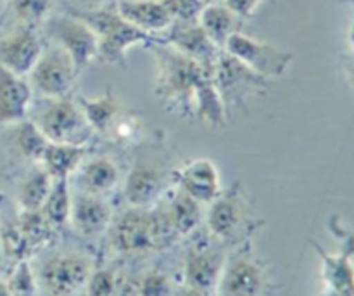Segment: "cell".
<instances>
[{
  "label": "cell",
  "mask_w": 354,
  "mask_h": 296,
  "mask_svg": "<svg viewBox=\"0 0 354 296\" xmlns=\"http://www.w3.org/2000/svg\"><path fill=\"white\" fill-rule=\"evenodd\" d=\"M165 37L158 40L171 45L187 58L194 59L207 69L216 68L221 49L207 37L199 21H173L171 26L165 31Z\"/></svg>",
  "instance_id": "8fae6325"
},
{
  "label": "cell",
  "mask_w": 354,
  "mask_h": 296,
  "mask_svg": "<svg viewBox=\"0 0 354 296\" xmlns=\"http://www.w3.org/2000/svg\"><path fill=\"white\" fill-rule=\"evenodd\" d=\"M245 200L239 187L220 193L209 203V210L206 214V224L211 234L220 239H230L239 232L245 222Z\"/></svg>",
  "instance_id": "5bb4252c"
},
{
  "label": "cell",
  "mask_w": 354,
  "mask_h": 296,
  "mask_svg": "<svg viewBox=\"0 0 354 296\" xmlns=\"http://www.w3.org/2000/svg\"><path fill=\"white\" fill-rule=\"evenodd\" d=\"M245 19L239 16L232 7L225 2L207 3L204 6L203 12L199 16V24L206 31L207 37L223 51L228 38L235 33H241Z\"/></svg>",
  "instance_id": "7402d4cb"
},
{
  "label": "cell",
  "mask_w": 354,
  "mask_h": 296,
  "mask_svg": "<svg viewBox=\"0 0 354 296\" xmlns=\"http://www.w3.org/2000/svg\"><path fill=\"white\" fill-rule=\"evenodd\" d=\"M223 51L268 80L282 76L294 61L292 52L268 42L256 40L242 31L228 38Z\"/></svg>",
  "instance_id": "52a82bcc"
},
{
  "label": "cell",
  "mask_w": 354,
  "mask_h": 296,
  "mask_svg": "<svg viewBox=\"0 0 354 296\" xmlns=\"http://www.w3.org/2000/svg\"><path fill=\"white\" fill-rule=\"evenodd\" d=\"M9 141L14 155L19 156L24 162L37 163V165L40 163L41 155L48 144L47 137L41 134L40 128L30 118H24L16 125H10Z\"/></svg>",
  "instance_id": "d4e9b609"
},
{
  "label": "cell",
  "mask_w": 354,
  "mask_h": 296,
  "mask_svg": "<svg viewBox=\"0 0 354 296\" xmlns=\"http://www.w3.org/2000/svg\"><path fill=\"white\" fill-rule=\"evenodd\" d=\"M118 277L113 269L93 270L86 283L85 296H113L118 286Z\"/></svg>",
  "instance_id": "836d02e7"
},
{
  "label": "cell",
  "mask_w": 354,
  "mask_h": 296,
  "mask_svg": "<svg viewBox=\"0 0 354 296\" xmlns=\"http://www.w3.org/2000/svg\"><path fill=\"white\" fill-rule=\"evenodd\" d=\"M54 179L41 168L40 165L35 166L30 173L23 179L19 189H17V203L24 211L41 210L48 193L52 189Z\"/></svg>",
  "instance_id": "83f0119b"
},
{
  "label": "cell",
  "mask_w": 354,
  "mask_h": 296,
  "mask_svg": "<svg viewBox=\"0 0 354 296\" xmlns=\"http://www.w3.org/2000/svg\"><path fill=\"white\" fill-rule=\"evenodd\" d=\"M78 76L71 58L59 45H44L37 62L28 73L31 90L40 97H66Z\"/></svg>",
  "instance_id": "8992f818"
},
{
  "label": "cell",
  "mask_w": 354,
  "mask_h": 296,
  "mask_svg": "<svg viewBox=\"0 0 354 296\" xmlns=\"http://www.w3.org/2000/svg\"><path fill=\"white\" fill-rule=\"evenodd\" d=\"M0 250H2L7 259L16 263L21 262V260H26L30 246H28L19 225H17V220L7 222L0 229Z\"/></svg>",
  "instance_id": "4dcf8cb0"
},
{
  "label": "cell",
  "mask_w": 354,
  "mask_h": 296,
  "mask_svg": "<svg viewBox=\"0 0 354 296\" xmlns=\"http://www.w3.org/2000/svg\"><path fill=\"white\" fill-rule=\"evenodd\" d=\"M118 0H68L71 12H92V10L106 9V7L114 6Z\"/></svg>",
  "instance_id": "d590c367"
},
{
  "label": "cell",
  "mask_w": 354,
  "mask_h": 296,
  "mask_svg": "<svg viewBox=\"0 0 354 296\" xmlns=\"http://www.w3.org/2000/svg\"><path fill=\"white\" fill-rule=\"evenodd\" d=\"M175 21H199L206 2L204 0H166Z\"/></svg>",
  "instance_id": "e575fe53"
},
{
  "label": "cell",
  "mask_w": 354,
  "mask_h": 296,
  "mask_svg": "<svg viewBox=\"0 0 354 296\" xmlns=\"http://www.w3.org/2000/svg\"><path fill=\"white\" fill-rule=\"evenodd\" d=\"M76 103H78L85 120L88 121L92 130L97 134H107L109 130H113L114 125L121 118V113H123L120 99L114 96L111 89H107L106 92L97 97L78 96Z\"/></svg>",
  "instance_id": "603a6c76"
},
{
  "label": "cell",
  "mask_w": 354,
  "mask_h": 296,
  "mask_svg": "<svg viewBox=\"0 0 354 296\" xmlns=\"http://www.w3.org/2000/svg\"><path fill=\"white\" fill-rule=\"evenodd\" d=\"M342 2L349 3V6H353V7H354V0H342Z\"/></svg>",
  "instance_id": "f6af8a7d"
},
{
  "label": "cell",
  "mask_w": 354,
  "mask_h": 296,
  "mask_svg": "<svg viewBox=\"0 0 354 296\" xmlns=\"http://www.w3.org/2000/svg\"><path fill=\"white\" fill-rule=\"evenodd\" d=\"M68 296H80V293H76V295H68Z\"/></svg>",
  "instance_id": "bcb514c9"
},
{
  "label": "cell",
  "mask_w": 354,
  "mask_h": 296,
  "mask_svg": "<svg viewBox=\"0 0 354 296\" xmlns=\"http://www.w3.org/2000/svg\"><path fill=\"white\" fill-rule=\"evenodd\" d=\"M41 51L44 40L37 33V28H9L6 33L0 35V68L28 76Z\"/></svg>",
  "instance_id": "30bf717a"
},
{
  "label": "cell",
  "mask_w": 354,
  "mask_h": 296,
  "mask_svg": "<svg viewBox=\"0 0 354 296\" xmlns=\"http://www.w3.org/2000/svg\"><path fill=\"white\" fill-rule=\"evenodd\" d=\"M344 75L346 80H348V85L351 87V90L354 92V54L349 55L344 61Z\"/></svg>",
  "instance_id": "f35d334b"
},
{
  "label": "cell",
  "mask_w": 354,
  "mask_h": 296,
  "mask_svg": "<svg viewBox=\"0 0 354 296\" xmlns=\"http://www.w3.org/2000/svg\"><path fill=\"white\" fill-rule=\"evenodd\" d=\"M0 296H12L7 288V283H3V281H0Z\"/></svg>",
  "instance_id": "b9f144b4"
},
{
  "label": "cell",
  "mask_w": 354,
  "mask_h": 296,
  "mask_svg": "<svg viewBox=\"0 0 354 296\" xmlns=\"http://www.w3.org/2000/svg\"><path fill=\"white\" fill-rule=\"evenodd\" d=\"M33 90L26 76L0 68V132L28 118Z\"/></svg>",
  "instance_id": "4fadbf2b"
},
{
  "label": "cell",
  "mask_w": 354,
  "mask_h": 296,
  "mask_svg": "<svg viewBox=\"0 0 354 296\" xmlns=\"http://www.w3.org/2000/svg\"><path fill=\"white\" fill-rule=\"evenodd\" d=\"M6 283L12 296H37L38 279L28 260H21L14 265L12 272Z\"/></svg>",
  "instance_id": "1f68e13d"
},
{
  "label": "cell",
  "mask_w": 354,
  "mask_h": 296,
  "mask_svg": "<svg viewBox=\"0 0 354 296\" xmlns=\"http://www.w3.org/2000/svg\"><path fill=\"white\" fill-rule=\"evenodd\" d=\"M214 83H216L218 94H220L227 114L244 106L252 97H261L268 94L272 87V80L254 73L244 62L225 51H221L216 68H214Z\"/></svg>",
  "instance_id": "277c9868"
},
{
  "label": "cell",
  "mask_w": 354,
  "mask_h": 296,
  "mask_svg": "<svg viewBox=\"0 0 354 296\" xmlns=\"http://www.w3.org/2000/svg\"><path fill=\"white\" fill-rule=\"evenodd\" d=\"M85 146L48 142L38 165L54 180H69L85 162Z\"/></svg>",
  "instance_id": "cb8c5ba5"
},
{
  "label": "cell",
  "mask_w": 354,
  "mask_h": 296,
  "mask_svg": "<svg viewBox=\"0 0 354 296\" xmlns=\"http://www.w3.org/2000/svg\"><path fill=\"white\" fill-rule=\"evenodd\" d=\"M162 193V173L154 165L137 162L123 184V196L131 208H151Z\"/></svg>",
  "instance_id": "ffe728a7"
},
{
  "label": "cell",
  "mask_w": 354,
  "mask_h": 296,
  "mask_svg": "<svg viewBox=\"0 0 354 296\" xmlns=\"http://www.w3.org/2000/svg\"><path fill=\"white\" fill-rule=\"evenodd\" d=\"M71 12V10H69ZM82 17L97 37V59L106 64L124 66L127 54L135 45H147L154 37L124 19L116 3L92 12H73Z\"/></svg>",
  "instance_id": "7a4b0ae2"
},
{
  "label": "cell",
  "mask_w": 354,
  "mask_h": 296,
  "mask_svg": "<svg viewBox=\"0 0 354 296\" xmlns=\"http://www.w3.org/2000/svg\"><path fill=\"white\" fill-rule=\"evenodd\" d=\"M348 40H349V45H351V52L354 54V19L351 21V24H349Z\"/></svg>",
  "instance_id": "60d3db41"
},
{
  "label": "cell",
  "mask_w": 354,
  "mask_h": 296,
  "mask_svg": "<svg viewBox=\"0 0 354 296\" xmlns=\"http://www.w3.org/2000/svg\"><path fill=\"white\" fill-rule=\"evenodd\" d=\"M75 175L82 193L93 194V196L104 198L120 184V168L107 156H97L88 162H83Z\"/></svg>",
  "instance_id": "44dd1931"
},
{
  "label": "cell",
  "mask_w": 354,
  "mask_h": 296,
  "mask_svg": "<svg viewBox=\"0 0 354 296\" xmlns=\"http://www.w3.org/2000/svg\"><path fill=\"white\" fill-rule=\"evenodd\" d=\"M322 296H349V295L339 293V291H334V290H325V293Z\"/></svg>",
  "instance_id": "7bdbcfd3"
},
{
  "label": "cell",
  "mask_w": 354,
  "mask_h": 296,
  "mask_svg": "<svg viewBox=\"0 0 354 296\" xmlns=\"http://www.w3.org/2000/svg\"><path fill=\"white\" fill-rule=\"evenodd\" d=\"M225 256L209 246H192L185 256L187 286L196 288L203 293H213L220 283L225 267Z\"/></svg>",
  "instance_id": "2e32d148"
},
{
  "label": "cell",
  "mask_w": 354,
  "mask_h": 296,
  "mask_svg": "<svg viewBox=\"0 0 354 296\" xmlns=\"http://www.w3.org/2000/svg\"><path fill=\"white\" fill-rule=\"evenodd\" d=\"M45 33L52 44L59 45L71 58L76 73H82L86 66L97 59V37L92 28L78 17L68 12L50 16L45 21Z\"/></svg>",
  "instance_id": "5b68a950"
},
{
  "label": "cell",
  "mask_w": 354,
  "mask_h": 296,
  "mask_svg": "<svg viewBox=\"0 0 354 296\" xmlns=\"http://www.w3.org/2000/svg\"><path fill=\"white\" fill-rule=\"evenodd\" d=\"M116 7L124 19L154 38L175 21L166 0H118Z\"/></svg>",
  "instance_id": "ac0fdd59"
},
{
  "label": "cell",
  "mask_w": 354,
  "mask_h": 296,
  "mask_svg": "<svg viewBox=\"0 0 354 296\" xmlns=\"http://www.w3.org/2000/svg\"><path fill=\"white\" fill-rule=\"evenodd\" d=\"M138 295L140 296H171L173 284L171 279L162 270H149L144 274L140 281L137 283Z\"/></svg>",
  "instance_id": "d6a6232c"
},
{
  "label": "cell",
  "mask_w": 354,
  "mask_h": 296,
  "mask_svg": "<svg viewBox=\"0 0 354 296\" xmlns=\"http://www.w3.org/2000/svg\"><path fill=\"white\" fill-rule=\"evenodd\" d=\"M31 120L48 142L85 146L93 130L71 97H41Z\"/></svg>",
  "instance_id": "3957f363"
},
{
  "label": "cell",
  "mask_w": 354,
  "mask_h": 296,
  "mask_svg": "<svg viewBox=\"0 0 354 296\" xmlns=\"http://www.w3.org/2000/svg\"><path fill=\"white\" fill-rule=\"evenodd\" d=\"M225 3L228 7H232L241 17L249 19V17L254 16V12L261 6L263 0H225Z\"/></svg>",
  "instance_id": "8d00e7d4"
},
{
  "label": "cell",
  "mask_w": 354,
  "mask_h": 296,
  "mask_svg": "<svg viewBox=\"0 0 354 296\" xmlns=\"http://www.w3.org/2000/svg\"><path fill=\"white\" fill-rule=\"evenodd\" d=\"M113 296H140V295H138L137 283H131V281H118V286L116 290H114Z\"/></svg>",
  "instance_id": "74e56055"
},
{
  "label": "cell",
  "mask_w": 354,
  "mask_h": 296,
  "mask_svg": "<svg viewBox=\"0 0 354 296\" xmlns=\"http://www.w3.org/2000/svg\"><path fill=\"white\" fill-rule=\"evenodd\" d=\"M156 59V87L154 94L168 110L194 116L197 94L207 82L214 78V69H207L187 58L185 54L173 49L161 40L147 44Z\"/></svg>",
  "instance_id": "6da1fadb"
},
{
  "label": "cell",
  "mask_w": 354,
  "mask_h": 296,
  "mask_svg": "<svg viewBox=\"0 0 354 296\" xmlns=\"http://www.w3.org/2000/svg\"><path fill=\"white\" fill-rule=\"evenodd\" d=\"M69 222L80 236L93 238L109 229L113 222V210L102 196L80 193L71 196Z\"/></svg>",
  "instance_id": "9a60e30c"
},
{
  "label": "cell",
  "mask_w": 354,
  "mask_h": 296,
  "mask_svg": "<svg viewBox=\"0 0 354 296\" xmlns=\"http://www.w3.org/2000/svg\"><path fill=\"white\" fill-rule=\"evenodd\" d=\"M176 296H207V295H206V293H203V291L196 290V288L187 286V288H183V290L180 291V293L176 295Z\"/></svg>",
  "instance_id": "ab89813d"
},
{
  "label": "cell",
  "mask_w": 354,
  "mask_h": 296,
  "mask_svg": "<svg viewBox=\"0 0 354 296\" xmlns=\"http://www.w3.org/2000/svg\"><path fill=\"white\" fill-rule=\"evenodd\" d=\"M54 0H7L0 24L38 28L50 17Z\"/></svg>",
  "instance_id": "484cf974"
},
{
  "label": "cell",
  "mask_w": 354,
  "mask_h": 296,
  "mask_svg": "<svg viewBox=\"0 0 354 296\" xmlns=\"http://www.w3.org/2000/svg\"><path fill=\"white\" fill-rule=\"evenodd\" d=\"M322 259V276L327 290L354 296V234H348L339 253L330 255L322 246L313 245Z\"/></svg>",
  "instance_id": "d6986e66"
},
{
  "label": "cell",
  "mask_w": 354,
  "mask_h": 296,
  "mask_svg": "<svg viewBox=\"0 0 354 296\" xmlns=\"http://www.w3.org/2000/svg\"><path fill=\"white\" fill-rule=\"evenodd\" d=\"M71 191H69L68 180H54L52 189L41 207V214L47 218L48 224L54 229L62 227L69 222V211H71Z\"/></svg>",
  "instance_id": "f1b7e54d"
},
{
  "label": "cell",
  "mask_w": 354,
  "mask_h": 296,
  "mask_svg": "<svg viewBox=\"0 0 354 296\" xmlns=\"http://www.w3.org/2000/svg\"><path fill=\"white\" fill-rule=\"evenodd\" d=\"M178 187L199 201L201 204H209L221 193V179L216 165L211 159L199 158L185 163L176 173Z\"/></svg>",
  "instance_id": "e0dca14e"
},
{
  "label": "cell",
  "mask_w": 354,
  "mask_h": 296,
  "mask_svg": "<svg viewBox=\"0 0 354 296\" xmlns=\"http://www.w3.org/2000/svg\"><path fill=\"white\" fill-rule=\"evenodd\" d=\"M166 211H168V217L178 238L180 236H189L190 232L196 231L197 225L203 220V204L187 193H183L180 187L169 201Z\"/></svg>",
  "instance_id": "4316f807"
},
{
  "label": "cell",
  "mask_w": 354,
  "mask_h": 296,
  "mask_svg": "<svg viewBox=\"0 0 354 296\" xmlns=\"http://www.w3.org/2000/svg\"><path fill=\"white\" fill-rule=\"evenodd\" d=\"M266 288V270L254 256H234L230 262H225L218 296H259Z\"/></svg>",
  "instance_id": "7c38bea8"
},
{
  "label": "cell",
  "mask_w": 354,
  "mask_h": 296,
  "mask_svg": "<svg viewBox=\"0 0 354 296\" xmlns=\"http://www.w3.org/2000/svg\"><path fill=\"white\" fill-rule=\"evenodd\" d=\"M111 246L123 255L156 250L149 208H131L109 225Z\"/></svg>",
  "instance_id": "9c48e42d"
},
{
  "label": "cell",
  "mask_w": 354,
  "mask_h": 296,
  "mask_svg": "<svg viewBox=\"0 0 354 296\" xmlns=\"http://www.w3.org/2000/svg\"><path fill=\"white\" fill-rule=\"evenodd\" d=\"M0 252H2V250H0Z\"/></svg>",
  "instance_id": "7dc6e473"
},
{
  "label": "cell",
  "mask_w": 354,
  "mask_h": 296,
  "mask_svg": "<svg viewBox=\"0 0 354 296\" xmlns=\"http://www.w3.org/2000/svg\"><path fill=\"white\" fill-rule=\"evenodd\" d=\"M92 263L80 253H59L41 265L38 284L48 296L76 295L86 286Z\"/></svg>",
  "instance_id": "ba28073f"
},
{
  "label": "cell",
  "mask_w": 354,
  "mask_h": 296,
  "mask_svg": "<svg viewBox=\"0 0 354 296\" xmlns=\"http://www.w3.org/2000/svg\"><path fill=\"white\" fill-rule=\"evenodd\" d=\"M17 225H19L21 232H23L24 239H26L30 250L37 248V246L45 245L50 239L52 232L55 231L47 218L44 217L40 210L37 211H24L21 210L19 217L16 218Z\"/></svg>",
  "instance_id": "f546056e"
},
{
  "label": "cell",
  "mask_w": 354,
  "mask_h": 296,
  "mask_svg": "<svg viewBox=\"0 0 354 296\" xmlns=\"http://www.w3.org/2000/svg\"><path fill=\"white\" fill-rule=\"evenodd\" d=\"M204 2H206L207 6V3H218V2H225V0H204Z\"/></svg>",
  "instance_id": "ee69618b"
}]
</instances>
